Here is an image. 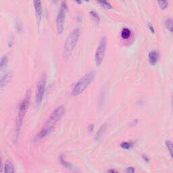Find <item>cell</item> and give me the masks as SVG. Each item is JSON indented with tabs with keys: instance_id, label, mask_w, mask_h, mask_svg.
Returning a JSON list of instances; mask_svg holds the SVG:
<instances>
[{
	"instance_id": "1",
	"label": "cell",
	"mask_w": 173,
	"mask_h": 173,
	"mask_svg": "<svg viewBox=\"0 0 173 173\" xmlns=\"http://www.w3.org/2000/svg\"><path fill=\"white\" fill-rule=\"evenodd\" d=\"M65 110H65V107L64 105H60V106H58L55 110L51 112L50 116H49L48 120H47L44 126L41 129V131L36 137V139H41L48 136L53 131L56 125L58 124V122L64 116Z\"/></svg>"
},
{
	"instance_id": "2",
	"label": "cell",
	"mask_w": 173,
	"mask_h": 173,
	"mask_svg": "<svg viewBox=\"0 0 173 173\" xmlns=\"http://www.w3.org/2000/svg\"><path fill=\"white\" fill-rule=\"evenodd\" d=\"M31 100V91L28 90L26 91V93L24 97V100H22L21 105L19 106V112H18V115L16 120V128H15V139L16 140L18 139L20 132H21V127L23 122L24 118L25 117L26 112H27L29 104H30Z\"/></svg>"
},
{
	"instance_id": "3",
	"label": "cell",
	"mask_w": 173,
	"mask_h": 173,
	"mask_svg": "<svg viewBox=\"0 0 173 173\" xmlns=\"http://www.w3.org/2000/svg\"><path fill=\"white\" fill-rule=\"evenodd\" d=\"M80 35V31L79 28H76L70 33L67 37L66 41L64 43V58H68L70 56L73 52L74 49L77 44Z\"/></svg>"
},
{
	"instance_id": "4",
	"label": "cell",
	"mask_w": 173,
	"mask_h": 173,
	"mask_svg": "<svg viewBox=\"0 0 173 173\" xmlns=\"http://www.w3.org/2000/svg\"><path fill=\"white\" fill-rule=\"evenodd\" d=\"M94 77H95V73L93 72H89V73L80 78L73 87L72 90V95L73 96H77L83 93L93 81Z\"/></svg>"
},
{
	"instance_id": "5",
	"label": "cell",
	"mask_w": 173,
	"mask_h": 173,
	"mask_svg": "<svg viewBox=\"0 0 173 173\" xmlns=\"http://www.w3.org/2000/svg\"><path fill=\"white\" fill-rule=\"evenodd\" d=\"M68 10V5L66 1H62L56 17V28L58 34H62L64 28V20Z\"/></svg>"
},
{
	"instance_id": "6",
	"label": "cell",
	"mask_w": 173,
	"mask_h": 173,
	"mask_svg": "<svg viewBox=\"0 0 173 173\" xmlns=\"http://www.w3.org/2000/svg\"><path fill=\"white\" fill-rule=\"evenodd\" d=\"M106 37H103L100 40L95 55V61L97 66H100L104 60L105 49H106Z\"/></svg>"
},
{
	"instance_id": "7",
	"label": "cell",
	"mask_w": 173,
	"mask_h": 173,
	"mask_svg": "<svg viewBox=\"0 0 173 173\" xmlns=\"http://www.w3.org/2000/svg\"><path fill=\"white\" fill-rule=\"evenodd\" d=\"M46 76H42L38 81L37 89H36L35 93V100L37 105L41 104L43 99L45 90H46Z\"/></svg>"
},
{
	"instance_id": "8",
	"label": "cell",
	"mask_w": 173,
	"mask_h": 173,
	"mask_svg": "<svg viewBox=\"0 0 173 173\" xmlns=\"http://www.w3.org/2000/svg\"><path fill=\"white\" fill-rule=\"evenodd\" d=\"M34 6H35V14H36V17H37V22H40L41 21L42 14H43L41 1H34Z\"/></svg>"
},
{
	"instance_id": "9",
	"label": "cell",
	"mask_w": 173,
	"mask_h": 173,
	"mask_svg": "<svg viewBox=\"0 0 173 173\" xmlns=\"http://www.w3.org/2000/svg\"><path fill=\"white\" fill-rule=\"evenodd\" d=\"M148 58H149V62L152 66H155L157 63H158L159 58V54L158 51L156 50H153L150 51L148 54Z\"/></svg>"
},
{
	"instance_id": "10",
	"label": "cell",
	"mask_w": 173,
	"mask_h": 173,
	"mask_svg": "<svg viewBox=\"0 0 173 173\" xmlns=\"http://www.w3.org/2000/svg\"><path fill=\"white\" fill-rule=\"evenodd\" d=\"M59 159H60V163H61L64 166V167H66V168H68V169L71 170V171L74 172L75 173H80L79 170H78L77 168H75V166H73V165L70 164L68 163V162H66V160H65V159L63 158L62 156H60Z\"/></svg>"
},
{
	"instance_id": "11",
	"label": "cell",
	"mask_w": 173,
	"mask_h": 173,
	"mask_svg": "<svg viewBox=\"0 0 173 173\" xmlns=\"http://www.w3.org/2000/svg\"><path fill=\"white\" fill-rule=\"evenodd\" d=\"M4 173H14V166L10 160H6L4 166Z\"/></svg>"
},
{
	"instance_id": "12",
	"label": "cell",
	"mask_w": 173,
	"mask_h": 173,
	"mask_svg": "<svg viewBox=\"0 0 173 173\" xmlns=\"http://www.w3.org/2000/svg\"><path fill=\"white\" fill-rule=\"evenodd\" d=\"M12 78V73L10 72H8V73H6L3 76L1 77V87L3 88L4 87H5L8 83L10 82V80Z\"/></svg>"
},
{
	"instance_id": "13",
	"label": "cell",
	"mask_w": 173,
	"mask_h": 173,
	"mask_svg": "<svg viewBox=\"0 0 173 173\" xmlns=\"http://www.w3.org/2000/svg\"><path fill=\"white\" fill-rule=\"evenodd\" d=\"M106 128H107L106 124L103 125L102 127L100 128V129L98 130V131L97 132V134H96V136H95L96 141H99L102 140L103 137H104L105 132V130H106Z\"/></svg>"
},
{
	"instance_id": "14",
	"label": "cell",
	"mask_w": 173,
	"mask_h": 173,
	"mask_svg": "<svg viewBox=\"0 0 173 173\" xmlns=\"http://www.w3.org/2000/svg\"><path fill=\"white\" fill-rule=\"evenodd\" d=\"M131 31L130 29L128 28H125L122 29V32H121V37H122V39H127L131 37Z\"/></svg>"
},
{
	"instance_id": "15",
	"label": "cell",
	"mask_w": 173,
	"mask_h": 173,
	"mask_svg": "<svg viewBox=\"0 0 173 173\" xmlns=\"http://www.w3.org/2000/svg\"><path fill=\"white\" fill-rule=\"evenodd\" d=\"M133 146V143L132 142H129V141H124L120 143V147L124 150H129Z\"/></svg>"
},
{
	"instance_id": "16",
	"label": "cell",
	"mask_w": 173,
	"mask_h": 173,
	"mask_svg": "<svg viewBox=\"0 0 173 173\" xmlns=\"http://www.w3.org/2000/svg\"><path fill=\"white\" fill-rule=\"evenodd\" d=\"M165 26L167 29L170 31L173 32V20L171 19H168L165 21Z\"/></svg>"
},
{
	"instance_id": "17",
	"label": "cell",
	"mask_w": 173,
	"mask_h": 173,
	"mask_svg": "<svg viewBox=\"0 0 173 173\" xmlns=\"http://www.w3.org/2000/svg\"><path fill=\"white\" fill-rule=\"evenodd\" d=\"M8 56H4L3 57L1 58V61H0V69L3 70L4 68H5L6 64L8 63Z\"/></svg>"
},
{
	"instance_id": "18",
	"label": "cell",
	"mask_w": 173,
	"mask_h": 173,
	"mask_svg": "<svg viewBox=\"0 0 173 173\" xmlns=\"http://www.w3.org/2000/svg\"><path fill=\"white\" fill-rule=\"evenodd\" d=\"M165 144L168 151H169L170 156L173 158V143L170 141H166Z\"/></svg>"
},
{
	"instance_id": "19",
	"label": "cell",
	"mask_w": 173,
	"mask_h": 173,
	"mask_svg": "<svg viewBox=\"0 0 173 173\" xmlns=\"http://www.w3.org/2000/svg\"><path fill=\"white\" fill-rule=\"evenodd\" d=\"M90 15H91V16L92 17V19H93L95 22H99L100 21V16H99V14L95 12V11L91 10L90 12Z\"/></svg>"
},
{
	"instance_id": "20",
	"label": "cell",
	"mask_w": 173,
	"mask_h": 173,
	"mask_svg": "<svg viewBox=\"0 0 173 173\" xmlns=\"http://www.w3.org/2000/svg\"><path fill=\"white\" fill-rule=\"evenodd\" d=\"M98 4H100L101 6H102V7L105 8V9H108V10H110V9H112V4L110 3V2L108 1H100L98 2Z\"/></svg>"
},
{
	"instance_id": "21",
	"label": "cell",
	"mask_w": 173,
	"mask_h": 173,
	"mask_svg": "<svg viewBox=\"0 0 173 173\" xmlns=\"http://www.w3.org/2000/svg\"><path fill=\"white\" fill-rule=\"evenodd\" d=\"M158 4L162 10H166L168 7V5H169V2L168 1H159Z\"/></svg>"
},
{
	"instance_id": "22",
	"label": "cell",
	"mask_w": 173,
	"mask_h": 173,
	"mask_svg": "<svg viewBox=\"0 0 173 173\" xmlns=\"http://www.w3.org/2000/svg\"><path fill=\"white\" fill-rule=\"evenodd\" d=\"M126 172H127V173H135V169L134 167L130 166V167H128L127 168Z\"/></svg>"
},
{
	"instance_id": "23",
	"label": "cell",
	"mask_w": 173,
	"mask_h": 173,
	"mask_svg": "<svg viewBox=\"0 0 173 173\" xmlns=\"http://www.w3.org/2000/svg\"><path fill=\"white\" fill-rule=\"evenodd\" d=\"M148 27H149L150 31H151V32L152 33H155V32H156V31H155V28L154 27V26H153L151 23L148 24Z\"/></svg>"
},
{
	"instance_id": "24",
	"label": "cell",
	"mask_w": 173,
	"mask_h": 173,
	"mask_svg": "<svg viewBox=\"0 0 173 173\" xmlns=\"http://www.w3.org/2000/svg\"><path fill=\"white\" fill-rule=\"evenodd\" d=\"M142 158H143V160H144L145 162H150L149 157H147V156H145V155H143V156H142Z\"/></svg>"
},
{
	"instance_id": "25",
	"label": "cell",
	"mask_w": 173,
	"mask_h": 173,
	"mask_svg": "<svg viewBox=\"0 0 173 173\" xmlns=\"http://www.w3.org/2000/svg\"><path fill=\"white\" fill-rule=\"evenodd\" d=\"M108 172V173H119L118 171H116V170H114V169H110V170H109Z\"/></svg>"
},
{
	"instance_id": "26",
	"label": "cell",
	"mask_w": 173,
	"mask_h": 173,
	"mask_svg": "<svg viewBox=\"0 0 173 173\" xmlns=\"http://www.w3.org/2000/svg\"><path fill=\"white\" fill-rule=\"evenodd\" d=\"M172 107H173V98H172Z\"/></svg>"
}]
</instances>
